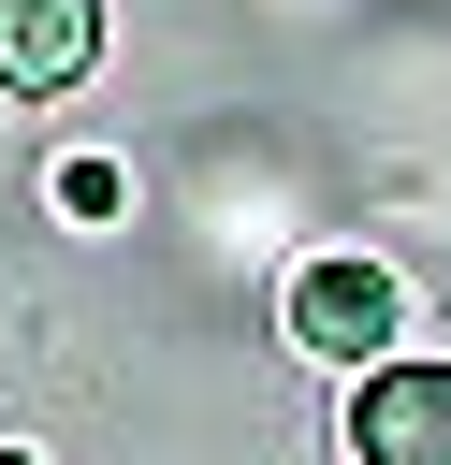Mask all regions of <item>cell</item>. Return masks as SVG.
<instances>
[{"label":"cell","instance_id":"cell-1","mask_svg":"<svg viewBox=\"0 0 451 465\" xmlns=\"http://www.w3.org/2000/svg\"><path fill=\"white\" fill-rule=\"evenodd\" d=\"M291 334H306L320 363H378V349H393V276H378L364 247H320V262L291 276Z\"/></svg>","mask_w":451,"mask_h":465},{"label":"cell","instance_id":"cell-2","mask_svg":"<svg viewBox=\"0 0 451 465\" xmlns=\"http://www.w3.org/2000/svg\"><path fill=\"white\" fill-rule=\"evenodd\" d=\"M349 465H451V363H378L349 392Z\"/></svg>","mask_w":451,"mask_h":465},{"label":"cell","instance_id":"cell-3","mask_svg":"<svg viewBox=\"0 0 451 465\" xmlns=\"http://www.w3.org/2000/svg\"><path fill=\"white\" fill-rule=\"evenodd\" d=\"M87 58H102V0H0V87L15 102L73 87Z\"/></svg>","mask_w":451,"mask_h":465},{"label":"cell","instance_id":"cell-4","mask_svg":"<svg viewBox=\"0 0 451 465\" xmlns=\"http://www.w3.org/2000/svg\"><path fill=\"white\" fill-rule=\"evenodd\" d=\"M0 465H29V450H0Z\"/></svg>","mask_w":451,"mask_h":465}]
</instances>
